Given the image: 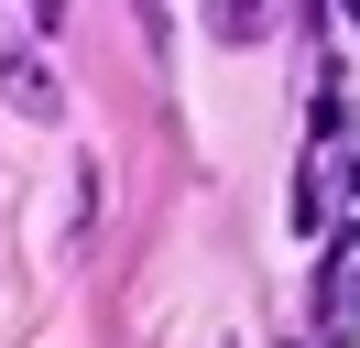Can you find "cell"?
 Masks as SVG:
<instances>
[{
  "mask_svg": "<svg viewBox=\"0 0 360 348\" xmlns=\"http://www.w3.org/2000/svg\"><path fill=\"white\" fill-rule=\"evenodd\" d=\"M0 109H11V120H55V109H66V87H55V65L33 55V44H0Z\"/></svg>",
  "mask_w": 360,
  "mask_h": 348,
  "instance_id": "obj_1",
  "label": "cell"
},
{
  "mask_svg": "<svg viewBox=\"0 0 360 348\" xmlns=\"http://www.w3.org/2000/svg\"><path fill=\"white\" fill-rule=\"evenodd\" d=\"M207 33L219 44H262L273 33V0H207Z\"/></svg>",
  "mask_w": 360,
  "mask_h": 348,
  "instance_id": "obj_2",
  "label": "cell"
},
{
  "mask_svg": "<svg viewBox=\"0 0 360 348\" xmlns=\"http://www.w3.org/2000/svg\"><path fill=\"white\" fill-rule=\"evenodd\" d=\"M11 11H22V22H33V33H44V44L66 33V0H11Z\"/></svg>",
  "mask_w": 360,
  "mask_h": 348,
  "instance_id": "obj_3",
  "label": "cell"
}]
</instances>
